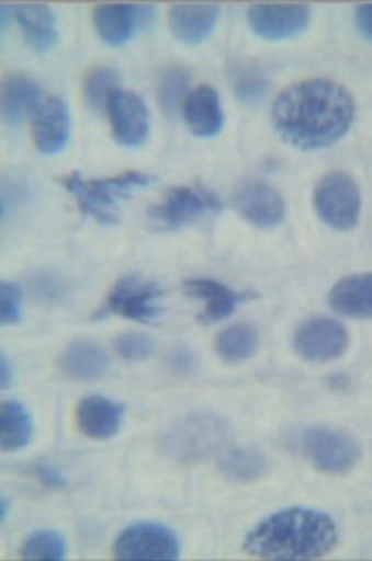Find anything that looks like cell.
<instances>
[{
    "mask_svg": "<svg viewBox=\"0 0 372 561\" xmlns=\"http://www.w3.org/2000/svg\"><path fill=\"white\" fill-rule=\"evenodd\" d=\"M12 15L18 21L32 49L45 53L58 42V28L53 10L45 4H15Z\"/></svg>",
    "mask_w": 372,
    "mask_h": 561,
    "instance_id": "cell-22",
    "label": "cell"
},
{
    "mask_svg": "<svg viewBox=\"0 0 372 561\" xmlns=\"http://www.w3.org/2000/svg\"><path fill=\"white\" fill-rule=\"evenodd\" d=\"M214 348L227 363H243L259 348V333L251 325L237 323L218 333Z\"/></svg>",
    "mask_w": 372,
    "mask_h": 561,
    "instance_id": "cell-26",
    "label": "cell"
},
{
    "mask_svg": "<svg viewBox=\"0 0 372 561\" xmlns=\"http://www.w3.org/2000/svg\"><path fill=\"white\" fill-rule=\"evenodd\" d=\"M0 374H2V389H8L12 383V366L8 363L7 355H2V365H0Z\"/></svg>",
    "mask_w": 372,
    "mask_h": 561,
    "instance_id": "cell-34",
    "label": "cell"
},
{
    "mask_svg": "<svg viewBox=\"0 0 372 561\" xmlns=\"http://www.w3.org/2000/svg\"><path fill=\"white\" fill-rule=\"evenodd\" d=\"M312 21V8L305 4H253L248 10V25L257 36L281 42L298 36Z\"/></svg>",
    "mask_w": 372,
    "mask_h": 561,
    "instance_id": "cell-12",
    "label": "cell"
},
{
    "mask_svg": "<svg viewBox=\"0 0 372 561\" xmlns=\"http://www.w3.org/2000/svg\"><path fill=\"white\" fill-rule=\"evenodd\" d=\"M184 293L189 294L190 298L202 301L200 322L205 325L222 322L232 317L235 309L248 298V294L237 293L221 280L205 279V277L184 280Z\"/></svg>",
    "mask_w": 372,
    "mask_h": 561,
    "instance_id": "cell-15",
    "label": "cell"
},
{
    "mask_svg": "<svg viewBox=\"0 0 372 561\" xmlns=\"http://www.w3.org/2000/svg\"><path fill=\"white\" fill-rule=\"evenodd\" d=\"M146 7H128V4H99L93 10V25L104 43L120 47L133 37L136 26L146 21Z\"/></svg>",
    "mask_w": 372,
    "mask_h": 561,
    "instance_id": "cell-19",
    "label": "cell"
},
{
    "mask_svg": "<svg viewBox=\"0 0 372 561\" xmlns=\"http://www.w3.org/2000/svg\"><path fill=\"white\" fill-rule=\"evenodd\" d=\"M0 440L2 450L19 451L29 446L34 435L31 413L18 400H8L0 408Z\"/></svg>",
    "mask_w": 372,
    "mask_h": 561,
    "instance_id": "cell-25",
    "label": "cell"
},
{
    "mask_svg": "<svg viewBox=\"0 0 372 561\" xmlns=\"http://www.w3.org/2000/svg\"><path fill=\"white\" fill-rule=\"evenodd\" d=\"M315 210L336 231H352L361 218V192L352 175L330 171L315 188Z\"/></svg>",
    "mask_w": 372,
    "mask_h": 561,
    "instance_id": "cell-6",
    "label": "cell"
},
{
    "mask_svg": "<svg viewBox=\"0 0 372 561\" xmlns=\"http://www.w3.org/2000/svg\"><path fill=\"white\" fill-rule=\"evenodd\" d=\"M36 474L42 478V482L47 483L49 488H64V485H66L60 472H56V470L50 469L47 465L37 467Z\"/></svg>",
    "mask_w": 372,
    "mask_h": 561,
    "instance_id": "cell-33",
    "label": "cell"
},
{
    "mask_svg": "<svg viewBox=\"0 0 372 561\" xmlns=\"http://www.w3.org/2000/svg\"><path fill=\"white\" fill-rule=\"evenodd\" d=\"M238 214L251 226L272 229L285 218V202L280 192L262 181L245 183L235 194Z\"/></svg>",
    "mask_w": 372,
    "mask_h": 561,
    "instance_id": "cell-14",
    "label": "cell"
},
{
    "mask_svg": "<svg viewBox=\"0 0 372 561\" xmlns=\"http://www.w3.org/2000/svg\"><path fill=\"white\" fill-rule=\"evenodd\" d=\"M304 458L324 474H347L360 461L361 450L352 435L334 427L305 430L300 439Z\"/></svg>",
    "mask_w": 372,
    "mask_h": 561,
    "instance_id": "cell-7",
    "label": "cell"
},
{
    "mask_svg": "<svg viewBox=\"0 0 372 561\" xmlns=\"http://www.w3.org/2000/svg\"><path fill=\"white\" fill-rule=\"evenodd\" d=\"M183 117L190 133L198 138H213L224 127L221 95L213 85H198L184 99Z\"/></svg>",
    "mask_w": 372,
    "mask_h": 561,
    "instance_id": "cell-17",
    "label": "cell"
},
{
    "mask_svg": "<svg viewBox=\"0 0 372 561\" xmlns=\"http://www.w3.org/2000/svg\"><path fill=\"white\" fill-rule=\"evenodd\" d=\"M354 98L336 80L309 79L289 85L272 106L278 135L302 151L326 149L352 127Z\"/></svg>",
    "mask_w": 372,
    "mask_h": 561,
    "instance_id": "cell-1",
    "label": "cell"
},
{
    "mask_svg": "<svg viewBox=\"0 0 372 561\" xmlns=\"http://www.w3.org/2000/svg\"><path fill=\"white\" fill-rule=\"evenodd\" d=\"M160 296L162 290L155 280L127 275L114 285L101 314H117L135 322H151L160 312Z\"/></svg>",
    "mask_w": 372,
    "mask_h": 561,
    "instance_id": "cell-10",
    "label": "cell"
},
{
    "mask_svg": "<svg viewBox=\"0 0 372 561\" xmlns=\"http://www.w3.org/2000/svg\"><path fill=\"white\" fill-rule=\"evenodd\" d=\"M71 133L68 104L60 98L49 95L37 106L32 116V138L42 154H58L66 149Z\"/></svg>",
    "mask_w": 372,
    "mask_h": 561,
    "instance_id": "cell-13",
    "label": "cell"
},
{
    "mask_svg": "<svg viewBox=\"0 0 372 561\" xmlns=\"http://www.w3.org/2000/svg\"><path fill=\"white\" fill-rule=\"evenodd\" d=\"M114 348H116V354L123 357V359L142 360L153 355V352H155V341H153L151 336L146 335V333L128 331V333L117 336Z\"/></svg>",
    "mask_w": 372,
    "mask_h": 561,
    "instance_id": "cell-30",
    "label": "cell"
},
{
    "mask_svg": "<svg viewBox=\"0 0 372 561\" xmlns=\"http://www.w3.org/2000/svg\"><path fill=\"white\" fill-rule=\"evenodd\" d=\"M328 299H330L331 309L341 317L371 320L372 272L348 275L337 280Z\"/></svg>",
    "mask_w": 372,
    "mask_h": 561,
    "instance_id": "cell-20",
    "label": "cell"
},
{
    "mask_svg": "<svg viewBox=\"0 0 372 561\" xmlns=\"http://www.w3.org/2000/svg\"><path fill=\"white\" fill-rule=\"evenodd\" d=\"M354 21L361 36L372 42V4H361L356 8Z\"/></svg>",
    "mask_w": 372,
    "mask_h": 561,
    "instance_id": "cell-32",
    "label": "cell"
},
{
    "mask_svg": "<svg viewBox=\"0 0 372 561\" xmlns=\"http://www.w3.org/2000/svg\"><path fill=\"white\" fill-rule=\"evenodd\" d=\"M120 88V77L112 68H98L93 69L86 77L84 95L86 101L95 111H104L106 108V101L111 98L112 93L116 92Z\"/></svg>",
    "mask_w": 372,
    "mask_h": 561,
    "instance_id": "cell-28",
    "label": "cell"
},
{
    "mask_svg": "<svg viewBox=\"0 0 372 561\" xmlns=\"http://www.w3.org/2000/svg\"><path fill=\"white\" fill-rule=\"evenodd\" d=\"M109 355L92 341H75L68 350L61 354L60 368L69 378L80 381H93L103 378L109 370Z\"/></svg>",
    "mask_w": 372,
    "mask_h": 561,
    "instance_id": "cell-23",
    "label": "cell"
},
{
    "mask_svg": "<svg viewBox=\"0 0 372 561\" xmlns=\"http://www.w3.org/2000/svg\"><path fill=\"white\" fill-rule=\"evenodd\" d=\"M0 306H2L0 318H2L4 325H15V323L21 322V317H23V293H21V288L4 280L0 285Z\"/></svg>",
    "mask_w": 372,
    "mask_h": 561,
    "instance_id": "cell-31",
    "label": "cell"
},
{
    "mask_svg": "<svg viewBox=\"0 0 372 561\" xmlns=\"http://www.w3.org/2000/svg\"><path fill=\"white\" fill-rule=\"evenodd\" d=\"M348 344L350 335L347 328L334 318H309L294 331L293 346L296 354L313 363L339 359L347 352Z\"/></svg>",
    "mask_w": 372,
    "mask_h": 561,
    "instance_id": "cell-9",
    "label": "cell"
},
{
    "mask_svg": "<svg viewBox=\"0 0 372 561\" xmlns=\"http://www.w3.org/2000/svg\"><path fill=\"white\" fill-rule=\"evenodd\" d=\"M221 210L222 202L214 192L200 184H183L168 190V194L151 208L149 218L160 231H178Z\"/></svg>",
    "mask_w": 372,
    "mask_h": 561,
    "instance_id": "cell-5",
    "label": "cell"
},
{
    "mask_svg": "<svg viewBox=\"0 0 372 561\" xmlns=\"http://www.w3.org/2000/svg\"><path fill=\"white\" fill-rule=\"evenodd\" d=\"M218 18V4H173L168 13V25L179 42L195 45L211 36Z\"/></svg>",
    "mask_w": 372,
    "mask_h": 561,
    "instance_id": "cell-18",
    "label": "cell"
},
{
    "mask_svg": "<svg viewBox=\"0 0 372 561\" xmlns=\"http://www.w3.org/2000/svg\"><path fill=\"white\" fill-rule=\"evenodd\" d=\"M106 116L120 146L138 147L149 136V111L136 93L117 88L106 101Z\"/></svg>",
    "mask_w": 372,
    "mask_h": 561,
    "instance_id": "cell-11",
    "label": "cell"
},
{
    "mask_svg": "<svg viewBox=\"0 0 372 561\" xmlns=\"http://www.w3.org/2000/svg\"><path fill=\"white\" fill-rule=\"evenodd\" d=\"M21 558L25 560H66L68 543L61 534L55 530L34 531L21 545Z\"/></svg>",
    "mask_w": 372,
    "mask_h": 561,
    "instance_id": "cell-27",
    "label": "cell"
},
{
    "mask_svg": "<svg viewBox=\"0 0 372 561\" xmlns=\"http://www.w3.org/2000/svg\"><path fill=\"white\" fill-rule=\"evenodd\" d=\"M75 419H77L80 434L88 439H111L122 427L123 405L111 398L92 394L79 403Z\"/></svg>",
    "mask_w": 372,
    "mask_h": 561,
    "instance_id": "cell-16",
    "label": "cell"
},
{
    "mask_svg": "<svg viewBox=\"0 0 372 561\" xmlns=\"http://www.w3.org/2000/svg\"><path fill=\"white\" fill-rule=\"evenodd\" d=\"M42 90L25 75H10L0 88V111L4 122L19 125L26 117L34 116L43 101Z\"/></svg>",
    "mask_w": 372,
    "mask_h": 561,
    "instance_id": "cell-21",
    "label": "cell"
},
{
    "mask_svg": "<svg viewBox=\"0 0 372 561\" xmlns=\"http://www.w3.org/2000/svg\"><path fill=\"white\" fill-rule=\"evenodd\" d=\"M221 472L235 483H251L269 472V459L253 446H237L224 451L218 459Z\"/></svg>",
    "mask_w": 372,
    "mask_h": 561,
    "instance_id": "cell-24",
    "label": "cell"
},
{
    "mask_svg": "<svg viewBox=\"0 0 372 561\" xmlns=\"http://www.w3.org/2000/svg\"><path fill=\"white\" fill-rule=\"evenodd\" d=\"M112 550L120 560H178L181 541L168 526L136 523L116 537Z\"/></svg>",
    "mask_w": 372,
    "mask_h": 561,
    "instance_id": "cell-8",
    "label": "cell"
},
{
    "mask_svg": "<svg viewBox=\"0 0 372 561\" xmlns=\"http://www.w3.org/2000/svg\"><path fill=\"white\" fill-rule=\"evenodd\" d=\"M229 439L232 427L226 419L213 413H195L168 427L162 434L160 448L179 463H198L226 450Z\"/></svg>",
    "mask_w": 372,
    "mask_h": 561,
    "instance_id": "cell-4",
    "label": "cell"
},
{
    "mask_svg": "<svg viewBox=\"0 0 372 561\" xmlns=\"http://www.w3.org/2000/svg\"><path fill=\"white\" fill-rule=\"evenodd\" d=\"M153 181L155 179L144 171H125L103 179H84L80 173H69L60 179L61 186L74 196L80 213L103 226L117 224L122 203Z\"/></svg>",
    "mask_w": 372,
    "mask_h": 561,
    "instance_id": "cell-3",
    "label": "cell"
},
{
    "mask_svg": "<svg viewBox=\"0 0 372 561\" xmlns=\"http://www.w3.org/2000/svg\"><path fill=\"white\" fill-rule=\"evenodd\" d=\"M339 539L336 520L312 507H288L257 523L245 537L246 554L259 560H317Z\"/></svg>",
    "mask_w": 372,
    "mask_h": 561,
    "instance_id": "cell-2",
    "label": "cell"
},
{
    "mask_svg": "<svg viewBox=\"0 0 372 561\" xmlns=\"http://www.w3.org/2000/svg\"><path fill=\"white\" fill-rule=\"evenodd\" d=\"M187 85H189V75L183 69H168L162 75L159 85V99L160 104L165 106L166 111L173 112L178 108L179 104L184 103V99L189 98Z\"/></svg>",
    "mask_w": 372,
    "mask_h": 561,
    "instance_id": "cell-29",
    "label": "cell"
}]
</instances>
